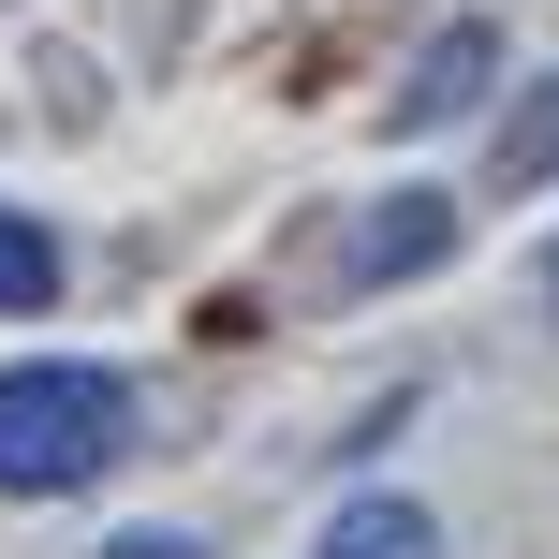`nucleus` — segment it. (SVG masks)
Wrapping results in <instances>:
<instances>
[{
  "mask_svg": "<svg viewBox=\"0 0 559 559\" xmlns=\"http://www.w3.org/2000/svg\"><path fill=\"white\" fill-rule=\"evenodd\" d=\"M545 295H559V251H545Z\"/></svg>",
  "mask_w": 559,
  "mask_h": 559,
  "instance_id": "obj_7",
  "label": "nucleus"
},
{
  "mask_svg": "<svg viewBox=\"0 0 559 559\" xmlns=\"http://www.w3.org/2000/svg\"><path fill=\"white\" fill-rule=\"evenodd\" d=\"M309 559H442V515L397 501V486H368V501L324 515V545H309Z\"/></svg>",
  "mask_w": 559,
  "mask_h": 559,
  "instance_id": "obj_3",
  "label": "nucleus"
},
{
  "mask_svg": "<svg viewBox=\"0 0 559 559\" xmlns=\"http://www.w3.org/2000/svg\"><path fill=\"white\" fill-rule=\"evenodd\" d=\"M486 88H501V29H486V15H456L442 45L413 59V88H397V133H442V118H472Z\"/></svg>",
  "mask_w": 559,
  "mask_h": 559,
  "instance_id": "obj_2",
  "label": "nucleus"
},
{
  "mask_svg": "<svg viewBox=\"0 0 559 559\" xmlns=\"http://www.w3.org/2000/svg\"><path fill=\"white\" fill-rule=\"evenodd\" d=\"M442 251H456V206H442V192H397V206H368L354 280H413V265H442Z\"/></svg>",
  "mask_w": 559,
  "mask_h": 559,
  "instance_id": "obj_4",
  "label": "nucleus"
},
{
  "mask_svg": "<svg viewBox=\"0 0 559 559\" xmlns=\"http://www.w3.org/2000/svg\"><path fill=\"white\" fill-rule=\"evenodd\" d=\"M118 456H133V383L118 368H0V501H74V486H104Z\"/></svg>",
  "mask_w": 559,
  "mask_h": 559,
  "instance_id": "obj_1",
  "label": "nucleus"
},
{
  "mask_svg": "<svg viewBox=\"0 0 559 559\" xmlns=\"http://www.w3.org/2000/svg\"><path fill=\"white\" fill-rule=\"evenodd\" d=\"M15 309H59V236L29 222V206H0V324Z\"/></svg>",
  "mask_w": 559,
  "mask_h": 559,
  "instance_id": "obj_5",
  "label": "nucleus"
},
{
  "mask_svg": "<svg viewBox=\"0 0 559 559\" xmlns=\"http://www.w3.org/2000/svg\"><path fill=\"white\" fill-rule=\"evenodd\" d=\"M104 559H206V545H192V531H118Z\"/></svg>",
  "mask_w": 559,
  "mask_h": 559,
  "instance_id": "obj_6",
  "label": "nucleus"
}]
</instances>
